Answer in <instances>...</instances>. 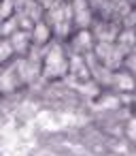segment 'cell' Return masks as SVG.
I'll return each mask as SVG.
<instances>
[{
  "label": "cell",
  "mask_w": 136,
  "mask_h": 156,
  "mask_svg": "<svg viewBox=\"0 0 136 156\" xmlns=\"http://www.w3.org/2000/svg\"><path fill=\"white\" fill-rule=\"evenodd\" d=\"M11 54H13V45L9 41H0V62H5Z\"/></svg>",
  "instance_id": "obj_1"
}]
</instances>
